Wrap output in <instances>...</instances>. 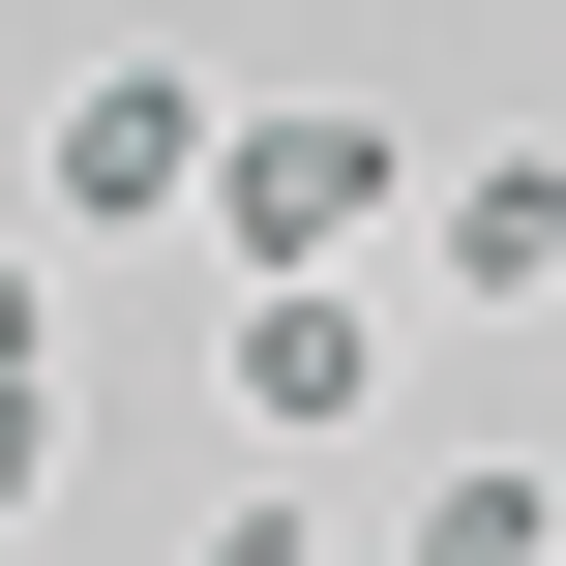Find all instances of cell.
Here are the masks:
<instances>
[{"label": "cell", "instance_id": "1", "mask_svg": "<svg viewBox=\"0 0 566 566\" xmlns=\"http://www.w3.org/2000/svg\"><path fill=\"white\" fill-rule=\"evenodd\" d=\"M418 239V149L358 119V90H239V149H209V269L269 298V269H388Z\"/></svg>", "mask_w": 566, "mask_h": 566}, {"label": "cell", "instance_id": "3", "mask_svg": "<svg viewBox=\"0 0 566 566\" xmlns=\"http://www.w3.org/2000/svg\"><path fill=\"white\" fill-rule=\"evenodd\" d=\"M418 298H448V328H537V298H566V119L418 149Z\"/></svg>", "mask_w": 566, "mask_h": 566}, {"label": "cell", "instance_id": "5", "mask_svg": "<svg viewBox=\"0 0 566 566\" xmlns=\"http://www.w3.org/2000/svg\"><path fill=\"white\" fill-rule=\"evenodd\" d=\"M388 566H566V478H537V448H478V478L388 507Z\"/></svg>", "mask_w": 566, "mask_h": 566}, {"label": "cell", "instance_id": "4", "mask_svg": "<svg viewBox=\"0 0 566 566\" xmlns=\"http://www.w3.org/2000/svg\"><path fill=\"white\" fill-rule=\"evenodd\" d=\"M388 418V269H269L239 298V448H358Z\"/></svg>", "mask_w": 566, "mask_h": 566}, {"label": "cell", "instance_id": "2", "mask_svg": "<svg viewBox=\"0 0 566 566\" xmlns=\"http://www.w3.org/2000/svg\"><path fill=\"white\" fill-rule=\"evenodd\" d=\"M209 149H239L209 60H90L60 149H30V239H209Z\"/></svg>", "mask_w": 566, "mask_h": 566}, {"label": "cell", "instance_id": "8", "mask_svg": "<svg viewBox=\"0 0 566 566\" xmlns=\"http://www.w3.org/2000/svg\"><path fill=\"white\" fill-rule=\"evenodd\" d=\"M30 507H60V388H0V537H30Z\"/></svg>", "mask_w": 566, "mask_h": 566}, {"label": "cell", "instance_id": "7", "mask_svg": "<svg viewBox=\"0 0 566 566\" xmlns=\"http://www.w3.org/2000/svg\"><path fill=\"white\" fill-rule=\"evenodd\" d=\"M179 566H328V507H298V478H239V507H209Z\"/></svg>", "mask_w": 566, "mask_h": 566}, {"label": "cell", "instance_id": "6", "mask_svg": "<svg viewBox=\"0 0 566 566\" xmlns=\"http://www.w3.org/2000/svg\"><path fill=\"white\" fill-rule=\"evenodd\" d=\"M0 388H60V239L0 209Z\"/></svg>", "mask_w": 566, "mask_h": 566}]
</instances>
